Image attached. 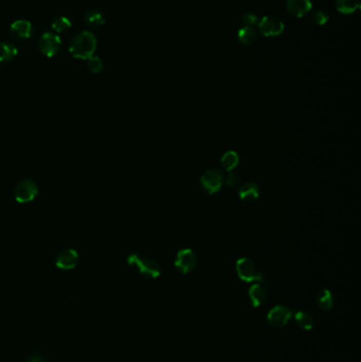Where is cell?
<instances>
[{
  "label": "cell",
  "mask_w": 361,
  "mask_h": 362,
  "mask_svg": "<svg viewBox=\"0 0 361 362\" xmlns=\"http://www.w3.org/2000/svg\"><path fill=\"white\" fill-rule=\"evenodd\" d=\"M97 45L98 41L93 34L84 31L73 37L69 46V51L75 59L88 60L93 55Z\"/></svg>",
  "instance_id": "obj_1"
},
{
  "label": "cell",
  "mask_w": 361,
  "mask_h": 362,
  "mask_svg": "<svg viewBox=\"0 0 361 362\" xmlns=\"http://www.w3.org/2000/svg\"><path fill=\"white\" fill-rule=\"evenodd\" d=\"M236 272L238 278L247 283H264L266 281L265 275L257 266L248 257H240L236 261Z\"/></svg>",
  "instance_id": "obj_2"
},
{
  "label": "cell",
  "mask_w": 361,
  "mask_h": 362,
  "mask_svg": "<svg viewBox=\"0 0 361 362\" xmlns=\"http://www.w3.org/2000/svg\"><path fill=\"white\" fill-rule=\"evenodd\" d=\"M127 263L138 268L139 272L148 279H157L161 274L159 264L151 258H142L137 254H130L127 257Z\"/></svg>",
  "instance_id": "obj_3"
},
{
  "label": "cell",
  "mask_w": 361,
  "mask_h": 362,
  "mask_svg": "<svg viewBox=\"0 0 361 362\" xmlns=\"http://www.w3.org/2000/svg\"><path fill=\"white\" fill-rule=\"evenodd\" d=\"M223 183V175L217 168H210L204 172L200 178V184L205 192L215 194L219 192Z\"/></svg>",
  "instance_id": "obj_4"
},
{
  "label": "cell",
  "mask_w": 361,
  "mask_h": 362,
  "mask_svg": "<svg viewBox=\"0 0 361 362\" xmlns=\"http://www.w3.org/2000/svg\"><path fill=\"white\" fill-rule=\"evenodd\" d=\"M197 255L192 249H182L177 253L174 262L175 268L182 274L192 272L197 266Z\"/></svg>",
  "instance_id": "obj_5"
},
{
  "label": "cell",
  "mask_w": 361,
  "mask_h": 362,
  "mask_svg": "<svg viewBox=\"0 0 361 362\" xmlns=\"http://www.w3.org/2000/svg\"><path fill=\"white\" fill-rule=\"evenodd\" d=\"M292 317L291 309L284 305H278L272 307L267 315L268 323L274 329H282L287 325Z\"/></svg>",
  "instance_id": "obj_6"
},
{
  "label": "cell",
  "mask_w": 361,
  "mask_h": 362,
  "mask_svg": "<svg viewBox=\"0 0 361 362\" xmlns=\"http://www.w3.org/2000/svg\"><path fill=\"white\" fill-rule=\"evenodd\" d=\"M61 45H62V42L59 35L51 32H47L43 34L39 41V48L41 50V52L47 58L54 56L59 52Z\"/></svg>",
  "instance_id": "obj_7"
},
{
  "label": "cell",
  "mask_w": 361,
  "mask_h": 362,
  "mask_svg": "<svg viewBox=\"0 0 361 362\" xmlns=\"http://www.w3.org/2000/svg\"><path fill=\"white\" fill-rule=\"evenodd\" d=\"M39 193V187L35 182L32 180H24L16 185L14 195L16 201L26 203L32 201Z\"/></svg>",
  "instance_id": "obj_8"
},
{
  "label": "cell",
  "mask_w": 361,
  "mask_h": 362,
  "mask_svg": "<svg viewBox=\"0 0 361 362\" xmlns=\"http://www.w3.org/2000/svg\"><path fill=\"white\" fill-rule=\"evenodd\" d=\"M259 28L264 36H278L284 31V24L277 17L265 16L261 20Z\"/></svg>",
  "instance_id": "obj_9"
},
{
  "label": "cell",
  "mask_w": 361,
  "mask_h": 362,
  "mask_svg": "<svg viewBox=\"0 0 361 362\" xmlns=\"http://www.w3.org/2000/svg\"><path fill=\"white\" fill-rule=\"evenodd\" d=\"M79 260V254L75 250L73 249H66L62 251L55 261V265L58 268L63 269V270H70L73 269Z\"/></svg>",
  "instance_id": "obj_10"
},
{
  "label": "cell",
  "mask_w": 361,
  "mask_h": 362,
  "mask_svg": "<svg viewBox=\"0 0 361 362\" xmlns=\"http://www.w3.org/2000/svg\"><path fill=\"white\" fill-rule=\"evenodd\" d=\"M248 298L253 307H260L267 300V291L262 284L255 283L248 290Z\"/></svg>",
  "instance_id": "obj_11"
},
{
  "label": "cell",
  "mask_w": 361,
  "mask_h": 362,
  "mask_svg": "<svg viewBox=\"0 0 361 362\" xmlns=\"http://www.w3.org/2000/svg\"><path fill=\"white\" fill-rule=\"evenodd\" d=\"M11 33L17 39L26 40L32 36L33 33V27L32 24L28 21L25 20H20L16 21L11 25Z\"/></svg>",
  "instance_id": "obj_12"
},
{
  "label": "cell",
  "mask_w": 361,
  "mask_h": 362,
  "mask_svg": "<svg viewBox=\"0 0 361 362\" xmlns=\"http://www.w3.org/2000/svg\"><path fill=\"white\" fill-rule=\"evenodd\" d=\"M238 195L240 199L246 202L254 201L260 196V187L255 182L247 181L239 187Z\"/></svg>",
  "instance_id": "obj_13"
},
{
  "label": "cell",
  "mask_w": 361,
  "mask_h": 362,
  "mask_svg": "<svg viewBox=\"0 0 361 362\" xmlns=\"http://www.w3.org/2000/svg\"><path fill=\"white\" fill-rule=\"evenodd\" d=\"M286 6L289 13L297 17L305 16L313 7L309 0H287Z\"/></svg>",
  "instance_id": "obj_14"
},
{
  "label": "cell",
  "mask_w": 361,
  "mask_h": 362,
  "mask_svg": "<svg viewBox=\"0 0 361 362\" xmlns=\"http://www.w3.org/2000/svg\"><path fill=\"white\" fill-rule=\"evenodd\" d=\"M316 303H317V306L321 310H323V312H328V310H330L334 305V297L332 291L329 289L321 290L317 295Z\"/></svg>",
  "instance_id": "obj_15"
},
{
  "label": "cell",
  "mask_w": 361,
  "mask_h": 362,
  "mask_svg": "<svg viewBox=\"0 0 361 362\" xmlns=\"http://www.w3.org/2000/svg\"><path fill=\"white\" fill-rule=\"evenodd\" d=\"M295 321L300 329H302L304 331H312L313 327H314V324H315L314 317L306 312H302V310L296 313Z\"/></svg>",
  "instance_id": "obj_16"
},
{
  "label": "cell",
  "mask_w": 361,
  "mask_h": 362,
  "mask_svg": "<svg viewBox=\"0 0 361 362\" xmlns=\"http://www.w3.org/2000/svg\"><path fill=\"white\" fill-rule=\"evenodd\" d=\"M17 53H18V50L13 44L8 42H0V63L13 60Z\"/></svg>",
  "instance_id": "obj_17"
},
{
  "label": "cell",
  "mask_w": 361,
  "mask_h": 362,
  "mask_svg": "<svg viewBox=\"0 0 361 362\" xmlns=\"http://www.w3.org/2000/svg\"><path fill=\"white\" fill-rule=\"evenodd\" d=\"M239 163V156L235 150H228L221 157V165L227 172H232Z\"/></svg>",
  "instance_id": "obj_18"
},
{
  "label": "cell",
  "mask_w": 361,
  "mask_h": 362,
  "mask_svg": "<svg viewBox=\"0 0 361 362\" xmlns=\"http://www.w3.org/2000/svg\"><path fill=\"white\" fill-rule=\"evenodd\" d=\"M359 0H336V8L342 14L354 13L359 8Z\"/></svg>",
  "instance_id": "obj_19"
},
{
  "label": "cell",
  "mask_w": 361,
  "mask_h": 362,
  "mask_svg": "<svg viewBox=\"0 0 361 362\" xmlns=\"http://www.w3.org/2000/svg\"><path fill=\"white\" fill-rule=\"evenodd\" d=\"M238 41L243 45H251L256 40V32L252 27L246 26L238 31Z\"/></svg>",
  "instance_id": "obj_20"
},
{
  "label": "cell",
  "mask_w": 361,
  "mask_h": 362,
  "mask_svg": "<svg viewBox=\"0 0 361 362\" xmlns=\"http://www.w3.org/2000/svg\"><path fill=\"white\" fill-rule=\"evenodd\" d=\"M85 22L89 27L99 28L105 24V18L104 15L99 11H89L85 15Z\"/></svg>",
  "instance_id": "obj_21"
},
{
  "label": "cell",
  "mask_w": 361,
  "mask_h": 362,
  "mask_svg": "<svg viewBox=\"0 0 361 362\" xmlns=\"http://www.w3.org/2000/svg\"><path fill=\"white\" fill-rule=\"evenodd\" d=\"M71 27V22L65 16H61L52 23V29L56 33H63L67 30H69Z\"/></svg>",
  "instance_id": "obj_22"
},
{
  "label": "cell",
  "mask_w": 361,
  "mask_h": 362,
  "mask_svg": "<svg viewBox=\"0 0 361 362\" xmlns=\"http://www.w3.org/2000/svg\"><path fill=\"white\" fill-rule=\"evenodd\" d=\"M87 68L89 69L90 72L99 73L103 69V62L101 61L100 58L92 55L87 60Z\"/></svg>",
  "instance_id": "obj_23"
},
{
  "label": "cell",
  "mask_w": 361,
  "mask_h": 362,
  "mask_svg": "<svg viewBox=\"0 0 361 362\" xmlns=\"http://www.w3.org/2000/svg\"><path fill=\"white\" fill-rule=\"evenodd\" d=\"M313 20L314 22L317 24V25H320V26H324L326 23L329 22V15L324 13L323 11H316L314 14H313Z\"/></svg>",
  "instance_id": "obj_24"
},
{
  "label": "cell",
  "mask_w": 361,
  "mask_h": 362,
  "mask_svg": "<svg viewBox=\"0 0 361 362\" xmlns=\"http://www.w3.org/2000/svg\"><path fill=\"white\" fill-rule=\"evenodd\" d=\"M242 21L244 24H246L247 26L251 27L252 25H255L257 23V16L255 14H252V13H246L243 15L242 17Z\"/></svg>",
  "instance_id": "obj_25"
},
{
  "label": "cell",
  "mask_w": 361,
  "mask_h": 362,
  "mask_svg": "<svg viewBox=\"0 0 361 362\" xmlns=\"http://www.w3.org/2000/svg\"><path fill=\"white\" fill-rule=\"evenodd\" d=\"M229 175L227 176V178H226V183H227V185H229V186H236L238 183H239V181H240V179H239V176L237 175V174H235V173H231V172H229Z\"/></svg>",
  "instance_id": "obj_26"
},
{
  "label": "cell",
  "mask_w": 361,
  "mask_h": 362,
  "mask_svg": "<svg viewBox=\"0 0 361 362\" xmlns=\"http://www.w3.org/2000/svg\"><path fill=\"white\" fill-rule=\"evenodd\" d=\"M29 362H43V359H42V357L39 356V355H34V356L29 360Z\"/></svg>",
  "instance_id": "obj_27"
}]
</instances>
